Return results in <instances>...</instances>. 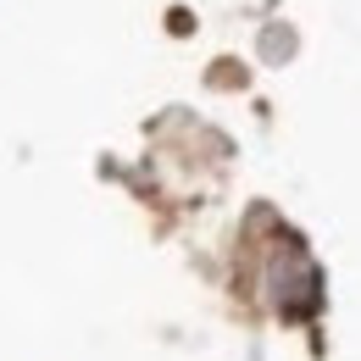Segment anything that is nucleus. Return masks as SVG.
<instances>
[{"mask_svg": "<svg viewBox=\"0 0 361 361\" xmlns=\"http://www.w3.org/2000/svg\"><path fill=\"white\" fill-rule=\"evenodd\" d=\"M289 50H295V34H289V28H278V23H272L267 34H262V56H267V61H283V56H289Z\"/></svg>", "mask_w": 361, "mask_h": 361, "instance_id": "f257e3e1", "label": "nucleus"}]
</instances>
